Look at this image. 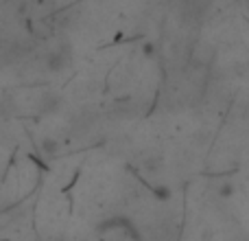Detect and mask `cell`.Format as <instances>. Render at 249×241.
I'll list each match as a JSON object with an SVG mask.
<instances>
[{
	"label": "cell",
	"instance_id": "6da1fadb",
	"mask_svg": "<svg viewBox=\"0 0 249 241\" xmlns=\"http://www.w3.org/2000/svg\"><path fill=\"white\" fill-rule=\"evenodd\" d=\"M72 64V44L59 42L55 48L46 53V68L51 73H59V70L68 68Z\"/></svg>",
	"mask_w": 249,
	"mask_h": 241
},
{
	"label": "cell",
	"instance_id": "7a4b0ae2",
	"mask_svg": "<svg viewBox=\"0 0 249 241\" xmlns=\"http://www.w3.org/2000/svg\"><path fill=\"white\" fill-rule=\"evenodd\" d=\"M212 57H214V48H212L210 44H206V42H199L197 46L193 48L190 61H193L195 66H208L212 61Z\"/></svg>",
	"mask_w": 249,
	"mask_h": 241
},
{
	"label": "cell",
	"instance_id": "3957f363",
	"mask_svg": "<svg viewBox=\"0 0 249 241\" xmlns=\"http://www.w3.org/2000/svg\"><path fill=\"white\" fill-rule=\"evenodd\" d=\"M59 108H61V97L55 95V92H44L39 103H37L39 114H55Z\"/></svg>",
	"mask_w": 249,
	"mask_h": 241
},
{
	"label": "cell",
	"instance_id": "277c9868",
	"mask_svg": "<svg viewBox=\"0 0 249 241\" xmlns=\"http://www.w3.org/2000/svg\"><path fill=\"white\" fill-rule=\"evenodd\" d=\"M214 191H216V195H219V198L228 200V198H232V195H234V184L230 180H223L221 184H216Z\"/></svg>",
	"mask_w": 249,
	"mask_h": 241
},
{
	"label": "cell",
	"instance_id": "5b68a950",
	"mask_svg": "<svg viewBox=\"0 0 249 241\" xmlns=\"http://www.w3.org/2000/svg\"><path fill=\"white\" fill-rule=\"evenodd\" d=\"M42 147H44V151H46V154H48V156L57 154V149H59V145H57V141H51V138H44Z\"/></svg>",
	"mask_w": 249,
	"mask_h": 241
},
{
	"label": "cell",
	"instance_id": "8992f818",
	"mask_svg": "<svg viewBox=\"0 0 249 241\" xmlns=\"http://www.w3.org/2000/svg\"><path fill=\"white\" fill-rule=\"evenodd\" d=\"M153 195H155V200H171V189L168 186H155Z\"/></svg>",
	"mask_w": 249,
	"mask_h": 241
},
{
	"label": "cell",
	"instance_id": "52a82bcc",
	"mask_svg": "<svg viewBox=\"0 0 249 241\" xmlns=\"http://www.w3.org/2000/svg\"><path fill=\"white\" fill-rule=\"evenodd\" d=\"M144 55H146V57L153 55V46H151V44H146V46H144Z\"/></svg>",
	"mask_w": 249,
	"mask_h": 241
},
{
	"label": "cell",
	"instance_id": "ba28073f",
	"mask_svg": "<svg viewBox=\"0 0 249 241\" xmlns=\"http://www.w3.org/2000/svg\"><path fill=\"white\" fill-rule=\"evenodd\" d=\"M236 241H249V235H241V237H238Z\"/></svg>",
	"mask_w": 249,
	"mask_h": 241
}]
</instances>
